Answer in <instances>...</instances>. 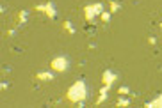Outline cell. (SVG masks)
I'll list each match as a JSON object with an SVG mask.
<instances>
[{
	"label": "cell",
	"mask_w": 162,
	"mask_h": 108,
	"mask_svg": "<svg viewBox=\"0 0 162 108\" xmlns=\"http://www.w3.org/2000/svg\"><path fill=\"white\" fill-rule=\"evenodd\" d=\"M66 99H68L69 103H73V105H82V103L87 99V87H86V83H84L82 80L75 82V83L68 89Z\"/></svg>",
	"instance_id": "1"
},
{
	"label": "cell",
	"mask_w": 162,
	"mask_h": 108,
	"mask_svg": "<svg viewBox=\"0 0 162 108\" xmlns=\"http://www.w3.org/2000/svg\"><path fill=\"white\" fill-rule=\"evenodd\" d=\"M103 12V5L96 2V4H87L86 7H84V16H86V20L87 21H93V18L96 16V14H102Z\"/></svg>",
	"instance_id": "2"
},
{
	"label": "cell",
	"mask_w": 162,
	"mask_h": 108,
	"mask_svg": "<svg viewBox=\"0 0 162 108\" xmlns=\"http://www.w3.org/2000/svg\"><path fill=\"white\" fill-rule=\"evenodd\" d=\"M50 69L54 73H64L68 69V59L64 55H59V57H54L52 62H50Z\"/></svg>",
	"instance_id": "3"
},
{
	"label": "cell",
	"mask_w": 162,
	"mask_h": 108,
	"mask_svg": "<svg viewBox=\"0 0 162 108\" xmlns=\"http://www.w3.org/2000/svg\"><path fill=\"white\" fill-rule=\"evenodd\" d=\"M36 11L37 12H45L48 18H55V7H54V4L52 2H46V4H41V5H36Z\"/></svg>",
	"instance_id": "4"
},
{
	"label": "cell",
	"mask_w": 162,
	"mask_h": 108,
	"mask_svg": "<svg viewBox=\"0 0 162 108\" xmlns=\"http://www.w3.org/2000/svg\"><path fill=\"white\" fill-rule=\"evenodd\" d=\"M116 80H118V74H114L112 71H103L102 74V83H103V87H107V89H110L114 83H116Z\"/></svg>",
	"instance_id": "5"
},
{
	"label": "cell",
	"mask_w": 162,
	"mask_h": 108,
	"mask_svg": "<svg viewBox=\"0 0 162 108\" xmlns=\"http://www.w3.org/2000/svg\"><path fill=\"white\" fill-rule=\"evenodd\" d=\"M36 78L39 80V82H50V80H54V73L52 71H41L36 74Z\"/></svg>",
	"instance_id": "6"
},
{
	"label": "cell",
	"mask_w": 162,
	"mask_h": 108,
	"mask_svg": "<svg viewBox=\"0 0 162 108\" xmlns=\"http://www.w3.org/2000/svg\"><path fill=\"white\" fill-rule=\"evenodd\" d=\"M146 107H150V108H162V94H161V96H157L153 101L146 103Z\"/></svg>",
	"instance_id": "7"
},
{
	"label": "cell",
	"mask_w": 162,
	"mask_h": 108,
	"mask_svg": "<svg viewBox=\"0 0 162 108\" xmlns=\"http://www.w3.org/2000/svg\"><path fill=\"white\" fill-rule=\"evenodd\" d=\"M63 27H64V30L68 32V34H75V29H73L71 21H64V23H63Z\"/></svg>",
	"instance_id": "8"
},
{
	"label": "cell",
	"mask_w": 162,
	"mask_h": 108,
	"mask_svg": "<svg viewBox=\"0 0 162 108\" xmlns=\"http://www.w3.org/2000/svg\"><path fill=\"white\" fill-rule=\"evenodd\" d=\"M110 14H112V12H105V11H103V12L100 14V20H102L103 23H109V20H110Z\"/></svg>",
	"instance_id": "9"
},
{
	"label": "cell",
	"mask_w": 162,
	"mask_h": 108,
	"mask_svg": "<svg viewBox=\"0 0 162 108\" xmlns=\"http://www.w3.org/2000/svg\"><path fill=\"white\" fill-rule=\"evenodd\" d=\"M109 5H110V12H116V11H119V4H118V2L110 0V2H109Z\"/></svg>",
	"instance_id": "10"
},
{
	"label": "cell",
	"mask_w": 162,
	"mask_h": 108,
	"mask_svg": "<svg viewBox=\"0 0 162 108\" xmlns=\"http://www.w3.org/2000/svg\"><path fill=\"white\" fill-rule=\"evenodd\" d=\"M107 99V94H103V92H100V96H98V99L95 101V105H102L103 101Z\"/></svg>",
	"instance_id": "11"
},
{
	"label": "cell",
	"mask_w": 162,
	"mask_h": 108,
	"mask_svg": "<svg viewBox=\"0 0 162 108\" xmlns=\"http://www.w3.org/2000/svg\"><path fill=\"white\" fill-rule=\"evenodd\" d=\"M118 107H128L130 105V101L128 99H118V103H116Z\"/></svg>",
	"instance_id": "12"
},
{
	"label": "cell",
	"mask_w": 162,
	"mask_h": 108,
	"mask_svg": "<svg viewBox=\"0 0 162 108\" xmlns=\"http://www.w3.org/2000/svg\"><path fill=\"white\" fill-rule=\"evenodd\" d=\"M119 94H121V96H127V94H128V89H127V87H119Z\"/></svg>",
	"instance_id": "13"
},
{
	"label": "cell",
	"mask_w": 162,
	"mask_h": 108,
	"mask_svg": "<svg viewBox=\"0 0 162 108\" xmlns=\"http://www.w3.org/2000/svg\"><path fill=\"white\" fill-rule=\"evenodd\" d=\"M18 20H20V23H23V21H25V12H20V16H18Z\"/></svg>",
	"instance_id": "14"
},
{
	"label": "cell",
	"mask_w": 162,
	"mask_h": 108,
	"mask_svg": "<svg viewBox=\"0 0 162 108\" xmlns=\"http://www.w3.org/2000/svg\"><path fill=\"white\" fill-rule=\"evenodd\" d=\"M148 43H150V44H155V43H157V39H155V37H150V39H148Z\"/></svg>",
	"instance_id": "15"
},
{
	"label": "cell",
	"mask_w": 162,
	"mask_h": 108,
	"mask_svg": "<svg viewBox=\"0 0 162 108\" xmlns=\"http://www.w3.org/2000/svg\"><path fill=\"white\" fill-rule=\"evenodd\" d=\"M161 30H162V23H161Z\"/></svg>",
	"instance_id": "16"
}]
</instances>
